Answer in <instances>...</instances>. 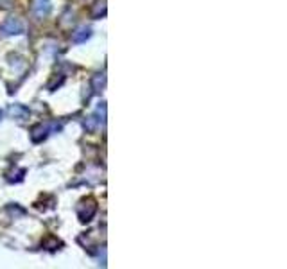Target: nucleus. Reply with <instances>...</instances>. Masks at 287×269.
<instances>
[{
  "label": "nucleus",
  "mask_w": 287,
  "mask_h": 269,
  "mask_svg": "<svg viewBox=\"0 0 287 269\" xmlns=\"http://www.w3.org/2000/svg\"><path fill=\"white\" fill-rule=\"evenodd\" d=\"M104 122H106V104L101 103L97 106V110H95V113L87 118V122H84V129H87V131H95L97 128L104 126Z\"/></svg>",
  "instance_id": "nucleus-1"
},
{
  "label": "nucleus",
  "mask_w": 287,
  "mask_h": 269,
  "mask_svg": "<svg viewBox=\"0 0 287 269\" xmlns=\"http://www.w3.org/2000/svg\"><path fill=\"white\" fill-rule=\"evenodd\" d=\"M97 212V205H95V199L88 197V199H83L77 206V217H79L81 223H88L92 221V217Z\"/></svg>",
  "instance_id": "nucleus-2"
},
{
  "label": "nucleus",
  "mask_w": 287,
  "mask_h": 269,
  "mask_svg": "<svg viewBox=\"0 0 287 269\" xmlns=\"http://www.w3.org/2000/svg\"><path fill=\"white\" fill-rule=\"evenodd\" d=\"M23 23L20 22L18 18H15V16H11V18L6 20L2 25H0V33L4 36H18V35H23Z\"/></svg>",
  "instance_id": "nucleus-3"
},
{
  "label": "nucleus",
  "mask_w": 287,
  "mask_h": 269,
  "mask_svg": "<svg viewBox=\"0 0 287 269\" xmlns=\"http://www.w3.org/2000/svg\"><path fill=\"white\" fill-rule=\"evenodd\" d=\"M60 131L61 126L60 124H38L33 128V133H31V137H33V142H42L49 137V133L52 131Z\"/></svg>",
  "instance_id": "nucleus-4"
},
{
  "label": "nucleus",
  "mask_w": 287,
  "mask_h": 269,
  "mask_svg": "<svg viewBox=\"0 0 287 269\" xmlns=\"http://www.w3.org/2000/svg\"><path fill=\"white\" fill-rule=\"evenodd\" d=\"M33 15L38 20L45 18V16L50 15L52 11V2L50 0H33Z\"/></svg>",
  "instance_id": "nucleus-5"
},
{
  "label": "nucleus",
  "mask_w": 287,
  "mask_h": 269,
  "mask_svg": "<svg viewBox=\"0 0 287 269\" xmlns=\"http://www.w3.org/2000/svg\"><path fill=\"white\" fill-rule=\"evenodd\" d=\"M90 36H92V29L87 25H83V27H79L74 35H72V42L79 45V43H84L87 40H90Z\"/></svg>",
  "instance_id": "nucleus-6"
},
{
  "label": "nucleus",
  "mask_w": 287,
  "mask_h": 269,
  "mask_svg": "<svg viewBox=\"0 0 287 269\" xmlns=\"http://www.w3.org/2000/svg\"><path fill=\"white\" fill-rule=\"evenodd\" d=\"M9 115L15 117V118H18V121H25V118L29 117V110L23 108L22 104H15V106L9 108Z\"/></svg>",
  "instance_id": "nucleus-7"
},
{
  "label": "nucleus",
  "mask_w": 287,
  "mask_h": 269,
  "mask_svg": "<svg viewBox=\"0 0 287 269\" xmlns=\"http://www.w3.org/2000/svg\"><path fill=\"white\" fill-rule=\"evenodd\" d=\"M92 86H94L95 94H99V92L106 86V76H104V74H95L94 79H92Z\"/></svg>",
  "instance_id": "nucleus-8"
},
{
  "label": "nucleus",
  "mask_w": 287,
  "mask_h": 269,
  "mask_svg": "<svg viewBox=\"0 0 287 269\" xmlns=\"http://www.w3.org/2000/svg\"><path fill=\"white\" fill-rule=\"evenodd\" d=\"M106 15V0H97V4H95L94 11H92V16H94L95 20L101 18V16Z\"/></svg>",
  "instance_id": "nucleus-9"
},
{
  "label": "nucleus",
  "mask_w": 287,
  "mask_h": 269,
  "mask_svg": "<svg viewBox=\"0 0 287 269\" xmlns=\"http://www.w3.org/2000/svg\"><path fill=\"white\" fill-rule=\"evenodd\" d=\"M0 118H2V111H0Z\"/></svg>",
  "instance_id": "nucleus-10"
}]
</instances>
